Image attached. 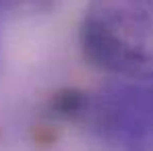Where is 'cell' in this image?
<instances>
[{
	"instance_id": "6da1fadb",
	"label": "cell",
	"mask_w": 153,
	"mask_h": 151,
	"mask_svg": "<svg viewBox=\"0 0 153 151\" xmlns=\"http://www.w3.org/2000/svg\"><path fill=\"white\" fill-rule=\"evenodd\" d=\"M79 37L97 68L153 85V0H89Z\"/></svg>"
},
{
	"instance_id": "7a4b0ae2",
	"label": "cell",
	"mask_w": 153,
	"mask_h": 151,
	"mask_svg": "<svg viewBox=\"0 0 153 151\" xmlns=\"http://www.w3.org/2000/svg\"><path fill=\"white\" fill-rule=\"evenodd\" d=\"M83 120L112 151H153V85H105L87 97Z\"/></svg>"
},
{
	"instance_id": "3957f363",
	"label": "cell",
	"mask_w": 153,
	"mask_h": 151,
	"mask_svg": "<svg viewBox=\"0 0 153 151\" xmlns=\"http://www.w3.org/2000/svg\"><path fill=\"white\" fill-rule=\"evenodd\" d=\"M87 93L81 91H62L56 93L50 101V112L58 118L66 120H83L85 108H87Z\"/></svg>"
}]
</instances>
